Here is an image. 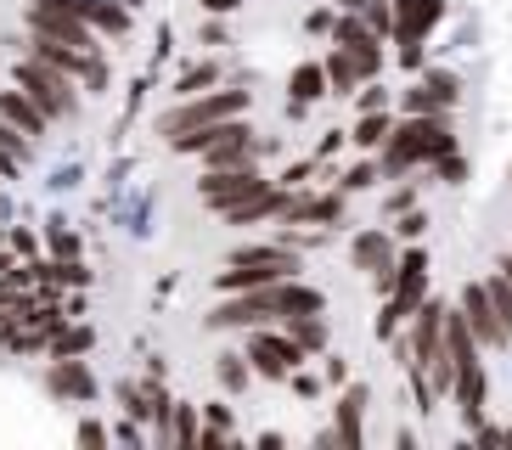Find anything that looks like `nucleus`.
<instances>
[{
    "mask_svg": "<svg viewBox=\"0 0 512 450\" xmlns=\"http://www.w3.org/2000/svg\"><path fill=\"white\" fill-rule=\"evenodd\" d=\"M361 40H366L361 23H338V45H361Z\"/></svg>",
    "mask_w": 512,
    "mask_h": 450,
    "instance_id": "obj_28",
    "label": "nucleus"
},
{
    "mask_svg": "<svg viewBox=\"0 0 512 450\" xmlns=\"http://www.w3.org/2000/svg\"><path fill=\"white\" fill-rule=\"evenodd\" d=\"M411 355L422 360V372L434 389H451L456 366L451 349H445V304H417V327H411Z\"/></svg>",
    "mask_w": 512,
    "mask_h": 450,
    "instance_id": "obj_5",
    "label": "nucleus"
},
{
    "mask_svg": "<svg viewBox=\"0 0 512 450\" xmlns=\"http://www.w3.org/2000/svg\"><path fill=\"white\" fill-rule=\"evenodd\" d=\"M17 85L29 90L34 102H40V113H46V119H68V113H74L79 107V90H74V74H62V68H51L46 57H17Z\"/></svg>",
    "mask_w": 512,
    "mask_h": 450,
    "instance_id": "obj_4",
    "label": "nucleus"
},
{
    "mask_svg": "<svg viewBox=\"0 0 512 450\" xmlns=\"http://www.w3.org/2000/svg\"><path fill=\"white\" fill-rule=\"evenodd\" d=\"M344 214L338 197H310V192H282V220L287 225H332Z\"/></svg>",
    "mask_w": 512,
    "mask_h": 450,
    "instance_id": "obj_13",
    "label": "nucleus"
},
{
    "mask_svg": "<svg viewBox=\"0 0 512 450\" xmlns=\"http://www.w3.org/2000/svg\"><path fill=\"white\" fill-rule=\"evenodd\" d=\"M439 23V0H394V34L400 40H417V34H428Z\"/></svg>",
    "mask_w": 512,
    "mask_h": 450,
    "instance_id": "obj_16",
    "label": "nucleus"
},
{
    "mask_svg": "<svg viewBox=\"0 0 512 450\" xmlns=\"http://www.w3.org/2000/svg\"><path fill=\"white\" fill-rule=\"evenodd\" d=\"M242 107H248V96H242V90H209V96H186L175 113H164V124H158V130L169 135V147H186V135L209 130V124H220V119H237Z\"/></svg>",
    "mask_w": 512,
    "mask_h": 450,
    "instance_id": "obj_3",
    "label": "nucleus"
},
{
    "mask_svg": "<svg viewBox=\"0 0 512 450\" xmlns=\"http://www.w3.org/2000/svg\"><path fill=\"white\" fill-rule=\"evenodd\" d=\"M287 332H293V344H299V349H321V344H327V321H321V315H287Z\"/></svg>",
    "mask_w": 512,
    "mask_h": 450,
    "instance_id": "obj_23",
    "label": "nucleus"
},
{
    "mask_svg": "<svg viewBox=\"0 0 512 450\" xmlns=\"http://www.w3.org/2000/svg\"><path fill=\"white\" fill-rule=\"evenodd\" d=\"M265 147H271V141H265V135H254L248 124L220 119V124H209V130L186 135L181 152H203V164H209V169H248Z\"/></svg>",
    "mask_w": 512,
    "mask_h": 450,
    "instance_id": "obj_2",
    "label": "nucleus"
},
{
    "mask_svg": "<svg viewBox=\"0 0 512 450\" xmlns=\"http://www.w3.org/2000/svg\"><path fill=\"white\" fill-rule=\"evenodd\" d=\"M377 68H383V57H377V45L372 40H361V45H338L327 57V79L338 90H355L361 79H372Z\"/></svg>",
    "mask_w": 512,
    "mask_h": 450,
    "instance_id": "obj_11",
    "label": "nucleus"
},
{
    "mask_svg": "<svg viewBox=\"0 0 512 450\" xmlns=\"http://www.w3.org/2000/svg\"><path fill=\"white\" fill-rule=\"evenodd\" d=\"M361 17H366V29H383V34H389V29H394V0H389V6H383V0H366Z\"/></svg>",
    "mask_w": 512,
    "mask_h": 450,
    "instance_id": "obj_25",
    "label": "nucleus"
},
{
    "mask_svg": "<svg viewBox=\"0 0 512 450\" xmlns=\"http://www.w3.org/2000/svg\"><path fill=\"white\" fill-rule=\"evenodd\" d=\"M119 6H136V0H119Z\"/></svg>",
    "mask_w": 512,
    "mask_h": 450,
    "instance_id": "obj_31",
    "label": "nucleus"
},
{
    "mask_svg": "<svg viewBox=\"0 0 512 450\" xmlns=\"http://www.w3.org/2000/svg\"><path fill=\"white\" fill-rule=\"evenodd\" d=\"M29 29L46 34V40L79 45V51H96V29L74 12V6H62V0H29Z\"/></svg>",
    "mask_w": 512,
    "mask_h": 450,
    "instance_id": "obj_7",
    "label": "nucleus"
},
{
    "mask_svg": "<svg viewBox=\"0 0 512 450\" xmlns=\"http://www.w3.org/2000/svg\"><path fill=\"white\" fill-rule=\"evenodd\" d=\"M422 287H428V265H422L417 254L400 259V265H394V287H389V310H383V327H394V321H400L406 310H417V304H422Z\"/></svg>",
    "mask_w": 512,
    "mask_h": 450,
    "instance_id": "obj_12",
    "label": "nucleus"
},
{
    "mask_svg": "<svg viewBox=\"0 0 512 450\" xmlns=\"http://www.w3.org/2000/svg\"><path fill=\"white\" fill-rule=\"evenodd\" d=\"M203 85H214V62H203V68H192L181 79V96H203Z\"/></svg>",
    "mask_w": 512,
    "mask_h": 450,
    "instance_id": "obj_26",
    "label": "nucleus"
},
{
    "mask_svg": "<svg viewBox=\"0 0 512 450\" xmlns=\"http://www.w3.org/2000/svg\"><path fill=\"white\" fill-rule=\"evenodd\" d=\"M237 0H203V12H231Z\"/></svg>",
    "mask_w": 512,
    "mask_h": 450,
    "instance_id": "obj_30",
    "label": "nucleus"
},
{
    "mask_svg": "<svg viewBox=\"0 0 512 450\" xmlns=\"http://www.w3.org/2000/svg\"><path fill=\"white\" fill-rule=\"evenodd\" d=\"M197 192H203L209 209L231 214V209H242V203H259V197L276 192V186L271 180H259L254 164H248V169H209V180H197Z\"/></svg>",
    "mask_w": 512,
    "mask_h": 450,
    "instance_id": "obj_6",
    "label": "nucleus"
},
{
    "mask_svg": "<svg viewBox=\"0 0 512 450\" xmlns=\"http://www.w3.org/2000/svg\"><path fill=\"white\" fill-rule=\"evenodd\" d=\"M220 383H226V389H242V366L237 360H220Z\"/></svg>",
    "mask_w": 512,
    "mask_h": 450,
    "instance_id": "obj_27",
    "label": "nucleus"
},
{
    "mask_svg": "<svg viewBox=\"0 0 512 450\" xmlns=\"http://www.w3.org/2000/svg\"><path fill=\"white\" fill-rule=\"evenodd\" d=\"M287 276H299V254H293V248H282V242H248V248H237V254L226 259L220 287H226V293H242V287L287 282Z\"/></svg>",
    "mask_w": 512,
    "mask_h": 450,
    "instance_id": "obj_1",
    "label": "nucleus"
},
{
    "mask_svg": "<svg viewBox=\"0 0 512 450\" xmlns=\"http://www.w3.org/2000/svg\"><path fill=\"white\" fill-rule=\"evenodd\" d=\"M248 360H254V372L259 377H287V372H299V360H304V349L293 344V332H254L248 338Z\"/></svg>",
    "mask_w": 512,
    "mask_h": 450,
    "instance_id": "obj_10",
    "label": "nucleus"
},
{
    "mask_svg": "<svg viewBox=\"0 0 512 450\" xmlns=\"http://www.w3.org/2000/svg\"><path fill=\"white\" fill-rule=\"evenodd\" d=\"M383 135H389V124H383V119H366L361 124V141H383Z\"/></svg>",
    "mask_w": 512,
    "mask_h": 450,
    "instance_id": "obj_29",
    "label": "nucleus"
},
{
    "mask_svg": "<svg viewBox=\"0 0 512 450\" xmlns=\"http://www.w3.org/2000/svg\"><path fill=\"white\" fill-rule=\"evenodd\" d=\"M23 158H29V135L17 130L12 119H0V175H12Z\"/></svg>",
    "mask_w": 512,
    "mask_h": 450,
    "instance_id": "obj_22",
    "label": "nucleus"
},
{
    "mask_svg": "<svg viewBox=\"0 0 512 450\" xmlns=\"http://www.w3.org/2000/svg\"><path fill=\"white\" fill-rule=\"evenodd\" d=\"M484 293H490V304H496V315H501V327H507V338H512V282H507V276H490V282H484Z\"/></svg>",
    "mask_w": 512,
    "mask_h": 450,
    "instance_id": "obj_24",
    "label": "nucleus"
},
{
    "mask_svg": "<svg viewBox=\"0 0 512 450\" xmlns=\"http://www.w3.org/2000/svg\"><path fill=\"white\" fill-rule=\"evenodd\" d=\"M417 141H422V158H445V152H456V135L445 119H428V113H417Z\"/></svg>",
    "mask_w": 512,
    "mask_h": 450,
    "instance_id": "obj_17",
    "label": "nucleus"
},
{
    "mask_svg": "<svg viewBox=\"0 0 512 450\" xmlns=\"http://www.w3.org/2000/svg\"><path fill=\"white\" fill-rule=\"evenodd\" d=\"M51 389H57V394H74V400H91L96 383H91V372H85V366H74V360H57V366H51Z\"/></svg>",
    "mask_w": 512,
    "mask_h": 450,
    "instance_id": "obj_19",
    "label": "nucleus"
},
{
    "mask_svg": "<svg viewBox=\"0 0 512 450\" xmlns=\"http://www.w3.org/2000/svg\"><path fill=\"white\" fill-rule=\"evenodd\" d=\"M355 265L372 270L377 293H389V287H394V248H389V237H383V231H366V237H355Z\"/></svg>",
    "mask_w": 512,
    "mask_h": 450,
    "instance_id": "obj_14",
    "label": "nucleus"
},
{
    "mask_svg": "<svg viewBox=\"0 0 512 450\" xmlns=\"http://www.w3.org/2000/svg\"><path fill=\"white\" fill-rule=\"evenodd\" d=\"M456 310L467 315V327H473V338H479V349H507V327H501L496 304H490V293H484V282H467L462 287V304Z\"/></svg>",
    "mask_w": 512,
    "mask_h": 450,
    "instance_id": "obj_9",
    "label": "nucleus"
},
{
    "mask_svg": "<svg viewBox=\"0 0 512 450\" xmlns=\"http://www.w3.org/2000/svg\"><path fill=\"white\" fill-rule=\"evenodd\" d=\"M422 158V141H417V130H394L389 141H383V169H394V175H400V169H411Z\"/></svg>",
    "mask_w": 512,
    "mask_h": 450,
    "instance_id": "obj_18",
    "label": "nucleus"
},
{
    "mask_svg": "<svg viewBox=\"0 0 512 450\" xmlns=\"http://www.w3.org/2000/svg\"><path fill=\"white\" fill-rule=\"evenodd\" d=\"M271 315H282V282L231 293V299L214 310V327H259V321H271Z\"/></svg>",
    "mask_w": 512,
    "mask_h": 450,
    "instance_id": "obj_8",
    "label": "nucleus"
},
{
    "mask_svg": "<svg viewBox=\"0 0 512 450\" xmlns=\"http://www.w3.org/2000/svg\"><path fill=\"white\" fill-rule=\"evenodd\" d=\"M0 119H12L23 135H40V130L51 124L46 113H40V102H34L23 85H17V90H0Z\"/></svg>",
    "mask_w": 512,
    "mask_h": 450,
    "instance_id": "obj_15",
    "label": "nucleus"
},
{
    "mask_svg": "<svg viewBox=\"0 0 512 450\" xmlns=\"http://www.w3.org/2000/svg\"><path fill=\"white\" fill-rule=\"evenodd\" d=\"M321 310H327V299H321L316 287L287 276V282H282V315H321Z\"/></svg>",
    "mask_w": 512,
    "mask_h": 450,
    "instance_id": "obj_20",
    "label": "nucleus"
},
{
    "mask_svg": "<svg viewBox=\"0 0 512 450\" xmlns=\"http://www.w3.org/2000/svg\"><path fill=\"white\" fill-rule=\"evenodd\" d=\"M451 102H456L451 79H434V85H417V90H411V113H451Z\"/></svg>",
    "mask_w": 512,
    "mask_h": 450,
    "instance_id": "obj_21",
    "label": "nucleus"
}]
</instances>
